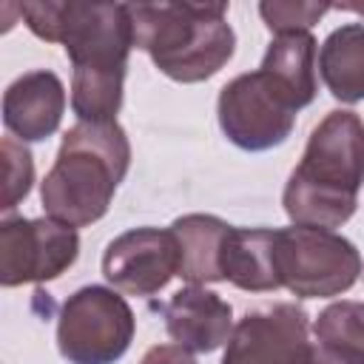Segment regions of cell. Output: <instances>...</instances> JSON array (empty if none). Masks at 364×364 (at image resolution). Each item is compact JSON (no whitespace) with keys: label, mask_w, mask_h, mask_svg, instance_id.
<instances>
[{"label":"cell","mask_w":364,"mask_h":364,"mask_svg":"<svg viewBox=\"0 0 364 364\" xmlns=\"http://www.w3.org/2000/svg\"><path fill=\"white\" fill-rule=\"evenodd\" d=\"M179 245V276L188 284L225 282L222 276V245L230 225L210 213H188L171 225Z\"/></svg>","instance_id":"5bb4252c"},{"label":"cell","mask_w":364,"mask_h":364,"mask_svg":"<svg viewBox=\"0 0 364 364\" xmlns=\"http://www.w3.org/2000/svg\"><path fill=\"white\" fill-rule=\"evenodd\" d=\"M318 74L341 102L364 100V23L333 28L318 48Z\"/></svg>","instance_id":"2e32d148"},{"label":"cell","mask_w":364,"mask_h":364,"mask_svg":"<svg viewBox=\"0 0 364 364\" xmlns=\"http://www.w3.org/2000/svg\"><path fill=\"white\" fill-rule=\"evenodd\" d=\"M134 330V310L117 290L85 284L60 307L57 350L68 364H114L128 353Z\"/></svg>","instance_id":"8992f818"},{"label":"cell","mask_w":364,"mask_h":364,"mask_svg":"<svg viewBox=\"0 0 364 364\" xmlns=\"http://www.w3.org/2000/svg\"><path fill=\"white\" fill-rule=\"evenodd\" d=\"M318 344L364 358V301H333L313 321Z\"/></svg>","instance_id":"e0dca14e"},{"label":"cell","mask_w":364,"mask_h":364,"mask_svg":"<svg viewBox=\"0 0 364 364\" xmlns=\"http://www.w3.org/2000/svg\"><path fill=\"white\" fill-rule=\"evenodd\" d=\"M3 210H14L31 191L34 182V159L26 148V142L14 136H3Z\"/></svg>","instance_id":"ac0fdd59"},{"label":"cell","mask_w":364,"mask_h":364,"mask_svg":"<svg viewBox=\"0 0 364 364\" xmlns=\"http://www.w3.org/2000/svg\"><path fill=\"white\" fill-rule=\"evenodd\" d=\"M333 6L330 3H301V0H264L259 3V14L273 34L310 31Z\"/></svg>","instance_id":"d6986e66"},{"label":"cell","mask_w":364,"mask_h":364,"mask_svg":"<svg viewBox=\"0 0 364 364\" xmlns=\"http://www.w3.org/2000/svg\"><path fill=\"white\" fill-rule=\"evenodd\" d=\"M128 14L134 48L173 82H205L236 51L228 3H128Z\"/></svg>","instance_id":"277c9868"},{"label":"cell","mask_w":364,"mask_h":364,"mask_svg":"<svg viewBox=\"0 0 364 364\" xmlns=\"http://www.w3.org/2000/svg\"><path fill=\"white\" fill-rule=\"evenodd\" d=\"M65 114V88L54 71L20 74L3 94V125L20 142L48 139Z\"/></svg>","instance_id":"8fae6325"},{"label":"cell","mask_w":364,"mask_h":364,"mask_svg":"<svg viewBox=\"0 0 364 364\" xmlns=\"http://www.w3.org/2000/svg\"><path fill=\"white\" fill-rule=\"evenodd\" d=\"M34 37L63 43L71 74V111L80 122H111L122 105L128 54L134 48L128 3L46 0L20 3Z\"/></svg>","instance_id":"6da1fadb"},{"label":"cell","mask_w":364,"mask_h":364,"mask_svg":"<svg viewBox=\"0 0 364 364\" xmlns=\"http://www.w3.org/2000/svg\"><path fill=\"white\" fill-rule=\"evenodd\" d=\"M276 267L296 299H330L358 282L361 253L336 230L293 225L276 230Z\"/></svg>","instance_id":"5b68a950"},{"label":"cell","mask_w":364,"mask_h":364,"mask_svg":"<svg viewBox=\"0 0 364 364\" xmlns=\"http://www.w3.org/2000/svg\"><path fill=\"white\" fill-rule=\"evenodd\" d=\"M102 276L128 296H154L179 276V245L173 230L134 228L108 242Z\"/></svg>","instance_id":"30bf717a"},{"label":"cell","mask_w":364,"mask_h":364,"mask_svg":"<svg viewBox=\"0 0 364 364\" xmlns=\"http://www.w3.org/2000/svg\"><path fill=\"white\" fill-rule=\"evenodd\" d=\"M299 364H364V358L344 353V350H336V347H327V344H318V341L316 344L310 341V347Z\"/></svg>","instance_id":"ffe728a7"},{"label":"cell","mask_w":364,"mask_h":364,"mask_svg":"<svg viewBox=\"0 0 364 364\" xmlns=\"http://www.w3.org/2000/svg\"><path fill=\"white\" fill-rule=\"evenodd\" d=\"M364 185V119L355 111H330L304 145L282 191L284 213L301 228H341Z\"/></svg>","instance_id":"7a4b0ae2"},{"label":"cell","mask_w":364,"mask_h":364,"mask_svg":"<svg viewBox=\"0 0 364 364\" xmlns=\"http://www.w3.org/2000/svg\"><path fill=\"white\" fill-rule=\"evenodd\" d=\"M316 60L318 46L310 31H293V34H276L262 57V71L296 102L301 111L316 100Z\"/></svg>","instance_id":"9a60e30c"},{"label":"cell","mask_w":364,"mask_h":364,"mask_svg":"<svg viewBox=\"0 0 364 364\" xmlns=\"http://www.w3.org/2000/svg\"><path fill=\"white\" fill-rule=\"evenodd\" d=\"M333 9H341V11H355V14H364V3H338Z\"/></svg>","instance_id":"7402d4cb"},{"label":"cell","mask_w":364,"mask_h":364,"mask_svg":"<svg viewBox=\"0 0 364 364\" xmlns=\"http://www.w3.org/2000/svg\"><path fill=\"white\" fill-rule=\"evenodd\" d=\"M139 364H196V358L179 344H156L142 355Z\"/></svg>","instance_id":"44dd1931"},{"label":"cell","mask_w":364,"mask_h":364,"mask_svg":"<svg viewBox=\"0 0 364 364\" xmlns=\"http://www.w3.org/2000/svg\"><path fill=\"white\" fill-rule=\"evenodd\" d=\"M80 256L77 228L51 216H6L0 222V284H40L63 276Z\"/></svg>","instance_id":"ba28073f"},{"label":"cell","mask_w":364,"mask_h":364,"mask_svg":"<svg viewBox=\"0 0 364 364\" xmlns=\"http://www.w3.org/2000/svg\"><path fill=\"white\" fill-rule=\"evenodd\" d=\"M131 165V142L117 119L77 122L65 131L57 159L40 182L46 216L88 228L100 222Z\"/></svg>","instance_id":"3957f363"},{"label":"cell","mask_w":364,"mask_h":364,"mask_svg":"<svg viewBox=\"0 0 364 364\" xmlns=\"http://www.w3.org/2000/svg\"><path fill=\"white\" fill-rule=\"evenodd\" d=\"M296 114V102L262 68L233 77L216 100L219 128L242 151H270L287 142Z\"/></svg>","instance_id":"52a82bcc"},{"label":"cell","mask_w":364,"mask_h":364,"mask_svg":"<svg viewBox=\"0 0 364 364\" xmlns=\"http://www.w3.org/2000/svg\"><path fill=\"white\" fill-rule=\"evenodd\" d=\"M310 321L299 304L279 301L233 324L222 364H299L310 347Z\"/></svg>","instance_id":"9c48e42d"},{"label":"cell","mask_w":364,"mask_h":364,"mask_svg":"<svg viewBox=\"0 0 364 364\" xmlns=\"http://www.w3.org/2000/svg\"><path fill=\"white\" fill-rule=\"evenodd\" d=\"M222 276L247 293L279 290L276 267V230L270 228H233L222 245Z\"/></svg>","instance_id":"4fadbf2b"},{"label":"cell","mask_w":364,"mask_h":364,"mask_svg":"<svg viewBox=\"0 0 364 364\" xmlns=\"http://www.w3.org/2000/svg\"><path fill=\"white\" fill-rule=\"evenodd\" d=\"M165 330L173 344L188 353H213L228 344L233 333V310L219 296L199 284H188L176 290L162 307Z\"/></svg>","instance_id":"7c38bea8"}]
</instances>
